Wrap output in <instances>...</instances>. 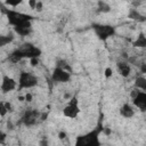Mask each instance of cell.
<instances>
[{
    "label": "cell",
    "instance_id": "cell-26",
    "mask_svg": "<svg viewBox=\"0 0 146 146\" xmlns=\"http://www.w3.org/2000/svg\"><path fill=\"white\" fill-rule=\"evenodd\" d=\"M39 146H49V141L47 138H42L40 141H39Z\"/></svg>",
    "mask_w": 146,
    "mask_h": 146
},
{
    "label": "cell",
    "instance_id": "cell-22",
    "mask_svg": "<svg viewBox=\"0 0 146 146\" xmlns=\"http://www.w3.org/2000/svg\"><path fill=\"white\" fill-rule=\"evenodd\" d=\"M21 3H22L21 0H17V1H6V2H5L6 6H10V7H16V6L21 5Z\"/></svg>",
    "mask_w": 146,
    "mask_h": 146
},
{
    "label": "cell",
    "instance_id": "cell-7",
    "mask_svg": "<svg viewBox=\"0 0 146 146\" xmlns=\"http://www.w3.org/2000/svg\"><path fill=\"white\" fill-rule=\"evenodd\" d=\"M38 119H40V113L36 110L33 108H29L25 111L24 115L22 116V122L26 125V127H32L36 123Z\"/></svg>",
    "mask_w": 146,
    "mask_h": 146
},
{
    "label": "cell",
    "instance_id": "cell-30",
    "mask_svg": "<svg viewBox=\"0 0 146 146\" xmlns=\"http://www.w3.org/2000/svg\"><path fill=\"white\" fill-rule=\"evenodd\" d=\"M6 133L3 132V131H1L0 130V144H3L5 143V140H6Z\"/></svg>",
    "mask_w": 146,
    "mask_h": 146
},
{
    "label": "cell",
    "instance_id": "cell-25",
    "mask_svg": "<svg viewBox=\"0 0 146 146\" xmlns=\"http://www.w3.org/2000/svg\"><path fill=\"white\" fill-rule=\"evenodd\" d=\"M30 65L35 67L39 65V58H30Z\"/></svg>",
    "mask_w": 146,
    "mask_h": 146
},
{
    "label": "cell",
    "instance_id": "cell-18",
    "mask_svg": "<svg viewBox=\"0 0 146 146\" xmlns=\"http://www.w3.org/2000/svg\"><path fill=\"white\" fill-rule=\"evenodd\" d=\"M132 44H133L135 47H140V48L146 47V38H145V34H144V33H140L139 36L137 38V40L133 41Z\"/></svg>",
    "mask_w": 146,
    "mask_h": 146
},
{
    "label": "cell",
    "instance_id": "cell-29",
    "mask_svg": "<svg viewBox=\"0 0 146 146\" xmlns=\"http://www.w3.org/2000/svg\"><path fill=\"white\" fill-rule=\"evenodd\" d=\"M27 3H29V6H30V8H31V9H35L36 0H29V1H27Z\"/></svg>",
    "mask_w": 146,
    "mask_h": 146
},
{
    "label": "cell",
    "instance_id": "cell-23",
    "mask_svg": "<svg viewBox=\"0 0 146 146\" xmlns=\"http://www.w3.org/2000/svg\"><path fill=\"white\" fill-rule=\"evenodd\" d=\"M112 74H113L112 68H111V67H106V68H105V72H104L105 78H106V79H108V78H111V76H112Z\"/></svg>",
    "mask_w": 146,
    "mask_h": 146
},
{
    "label": "cell",
    "instance_id": "cell-11",
    "mask_svg": "<svg viewBox=\"0 0 146 146\" xmlns=\"http://www.w3.org/2000/svg\"><path fill=\"white\" fill-rule=\"evenodd\" d=\"M14 30H15V32L18 33L19 35L26 36V35H29V34L31 33V31H32V24H31V22H26V23H23V24H21V25H18V26H15Z\"/></svg>",
    "mask_w": 146,
    "mask_h": 146
},
{
    "label": "cell",
    "instance_id": "cell-28",
    "mask_svg": "<svg viewBox=\"0 0 146 146\" xmlns=\"http://www.w3.org/2000/svg\"><path fill=\"white\" fill-rule=\"evenodd\" d=\"M66 137H67V133H66L65 131H63V130H62V131H59V132H58V138H59L60 140H64Z\"/></svg>",
    "mask_w": 146,
    "mask_h": 146
},
{
    "label": "cell",
    "instance_id": "cell-35",
    "mask_svg": "<svg viewBox=\"0 0 146 146\" xmlns=\"http://www.w3.org/2000/svg\"><path fill=\"white\" fill-rule=\"evenodd\" d=\"M18 99H19V100H21V102H23V100H24V99H25V98H24V97H23V96H19V97H18Z\"/></svg>",
    "mask_w": 146,
    "mask_h": 146
},
{
    "label": "cell",
    "instance_id": "cell-16",
    "mask_svg": "<svg viewBox=\"0 0 146 146\" xmlns=\"http://www.w3.org/2000/svg\"><path fill=\"white\" fill-rule=\"evenodd\" d=\"M135 86H136V89H140L141 91H145L146 90V79L144 76H138L135 81Z\"/></svg>",
    "mask_w": 146,
    "mask_h": 146
},
{
    "label": "cell",
    "instance_id": "cell-32",
    "mask_svg": "<svg viewBox=\"0 0 146 146\" xmlns=\"http://www.w3.org/2000/svg\"><path fill=\"white\" fill-rule=\"evenodd\" d=\"M102 131H104V133H105L106 136H108V135H111V132H112L110 128H103V130H102Z\"/></svg>",
    "mask_w": 146,
    "mask_h": 146
},
{
    "label": "cell",
    "instance_id": "cell-24",
    "mask_svg": "<svg viewBox=\"0 0 146 146\" xmlns=\"http://www.w3.org/2000/svg\"><path fill=\"white\" fill-rule=\"evenodd\" d=\"M42 9H43V2L42 1H36V5H35V10L36 11H42Z\"/></svg>",
    "mask_w": 146,
    "mask_h": 146
},
{
    "label": "cell",
    "instance_id": "cell-15",
    "mask_svg": "<svg viewBox=\"0 0 146 146\" xmlns=\"http://www.w3.org/2000/svg\"><path fill=\"white\" fill-rule=\"evenodd\" d=\"M22 59H23V57H22V55H21V52H19L18 49H15V50L8 56V60L11 62V63H18V62H21Z\"/></svg>",
    "mask_w": 146,
    "mask_h": 146
},
{
    "label": "cell",
    "instance_id": "cell-6",
    "mask_svg": "<svg viewBox=\"0 0 146 146\" xmlns=\"http://www.w3.org/2000/svg\"><path fill=\"white\" fill-rule=\"evenodd\" d=\"M79 113H80V108H79V105H78V99H76V97H72L70 99L68 104L64 107L63 114L66 117L75 119L79 115Z\"/></svg>",
    "mask_w": 146,
    "mask_h": 146
},
{
    "label": "cell",
    "instance_id": "cell-31",
    "mask_svg": "<svg viewBox=\"0 0 146 146\" xmlns=\"http://www.w3.org/2000/svg\"><path fill=\"white\" fill-rule=\"evenodd\" d=\"M24 98H25V100H26V102H32V98H33V96H32V94L27 92V94L24 96Z\"/></svg>",
    "mask_w": 146,
    "mask_h": 146
},
{
    "label": "cell",
    "instance_id": "cell-5",
    "mask_svg": "<svg viewBox=\"0 0 146 146\" xmlns=\"http://www.w3.org/2000/svg\"><path fill=\"white\" fill-rule=\"evenodd\" d=\"M18 50L23 58H38L41 55V50L32 43H24L18 48Z\"/></svg>",
    "mask_w": 146,
    "mask_h": 146
},
{
    "label": "cell",
    "instance_id": "cell-10",
    "mask_svg": "<svg viewBox=\"0 0 146 146\" xmlns=\"http://www.w3.org/2000/svg\"><path fill=\"white\" fill-rule=\"evenodd\" d=\"M132 103H133L135 106H137L141 111H145L146 110V92L139 90L137 96L132 99Z\"/></svg>",
    "mask_w": 146,
    "mask_h": 146
},
{
    "label": "cell",
    "instance_id": "cell-1",
    "mask_svg": "<svg viewBox=\"0 0 146 146\" xmlns=\"http://www.w3.org/2000/svg\"><path fill=\"white\" fill-rule=\"evenodd\" d=\"M102 130H103V128L100 124L96 129H94L84 135L78 136L75 139L74 146H100L102 143L99 139V133L102 132Z\"/></svg>",
    "mask_w": 146,
    "mask_h": 146
},
{
    "label": "cell",
    "instance_id": "cell-13",
    "mask_svg": "<svg viewBox=\"0 0 146 146\" xmlns=\"http://www.w3.org/2000/svg\"><path fill=\"white\" fill-rule=\"evenodd\" d=\"M116 67H117L119 73H120L123 78L129 76V74H130V72H131V68H130V65H129L127 62H119V63L116 64Z\"/></svg>",
    "mask_w": 146,
    "mask_h": 146
},
{
    "label": "cell",
    "instance_id": "cell-21",
    "mask_svg": "<svg viewBox=\"0 0 146 146\" xmlns=\"http://www.w3.org/2000/svg\"><path fill=\"white\" fill-rule=\"evenodd\" d=\"M7 113L8 112L5 107V102H0V116H5Z\"/></svg>",
    "mask_w": 146,
    "mask_h": 146
},
{
    "label": "cell",
    "instance_id": "cell-14",
    "mask_svg": "<svg viewBox=\"0 0 146 146\" xmlns=\"http://www.w3.org/2000/svg\"><path fill=\"white\" fill-rule=\"evenodd\" d=\"M14 40V35L11 33H8V34H0V47H3V46H7L8 43L13 42Z\"/></svg>",
    "mask_w": 146,
    "mask_h": 146
},
{
    "label": "cell",
    "instance_id": "cell-20",
    "mask_svg": "<svg viewBox=\"0 0 146 146\" xmlns=\"http://www.w3.org/2000/svg\"><path fill=\"white\" fill-rule=\"evenodd\" d=\"M56 67H60V68H63L64 71H66V72H70L71 73V71H72V68H71V66L65 62V60H58L57 62V66Z\"/></svg>",
    "mask_w": 146,
    "mask_h": 146
},
{
    "label": "cell",
    "instance_id": "cell-2",
    "mask_svg": "<svg viewBox=\"0 0 146 146\" xmlns=\"http://www.w3.org/2000/svg\"><path fill=\"white\" fill-rule=\"evenodd\" d=\"M2 11L7 15L9 24H11L14 27H15V26H18V25H21V24H23V23L31 22L32 18H33L31 15L23 14V13H18V11H15V10H9V9H6V8H3Z\"/></svg>",
    "mask_w": 146,
    "mask_h": 146
},
{
    "label": "cell",
    "instance_id": "cell-9",
    "mask_svg": "<svg viewBox=\"0 0 146 146\" xmlns=\"http://www.w3.org/2000/svg\"><path fill=\"white\" fill-rule=\"evenodd\" d=\"M16 87H17V82L13 78H10L9 75L3 74L2 81H1V86H0L1 91L5 92V94H7V92H10V91L15 90Z\"/></svg>",
    "mask_w": 146,
    "mask_h": 146
},
{
    "label": "cell",
    "instance_id": "cell-27",
    "mask_svg": "<svg viewBox=\"0 0 146 146\" xmlns=\"http://www.w3.org/2000/svg\"><path fill=\"white\" fill-rule=\"evenodd\" d=\"M5 107H6V110H7V112H13L14 110H13V106H11V104L9 103V102H5Z\"/></svg>",
    "mask_w": 146,
    "mask_h": 146
},
{
    "label": "cell",
    "instance_id": "cell-34",
    "mask_svg": "<svg viewBox=\"0 0 146 146\" xmlns=\"http://www.w3.org/2000/svg\"><path fill=\"white\" fill-rule=\"evenodd\" d=\"M8 128H9V129H14V128H13V124H11L10 122H8Z\"/></svg>",
    "mask_w": 146,
    "mask_h": 146
},
{
    "label": "cell",
    "instance_id": "cell-8",
    "mask_svg": "<svg viewBox=\"0 0 146 146\" xmlns=\"http://www.w3.org/2000/svg\"><path fill=\"white\" fill-rule=\"evenodd\" d=\"M51 80L54 82H68L71 80V73L60 67H56L51 74Z\"/></svg>",
    "mask_w": 146,
    "mask_h": 146
},
{
    "label": "cell",
    "instance_id": "cell-12",
    "mask_svg": "<svg viewBox=\"0 0 146 146\" xmlns=\"http://www.w3.org/2000/svg\"><path fill=\"white\" fill-rule=\"evenodd\" d=\"M120 114H121V116H123L125 119H130L135 115V110L130 104L124 103L120 108Z\"/></svg>",
    "mask_w": 146,
    "mask_h": 146
},
{
    "label": "cell",
    "instance_id": "cell-19",
    "mask_svg": "<svg viewBox=\"0 0 146 146\" xmlns=\"http://www.w3.org/2000/svg\"><path fill=\"white\" fill-rule=\"evenodd\" d=\"M97 5H98V11H100V13H108L111 10L110 5L105 1H98Z\"/></svg>",
    "mask_w": 146,
    "mask_h": 146
},
{
    "label": "cell",
    "instance_id": "cell-4",
    "mask_svg": "<svg viewBox=\"0 0 146 146\" xmlns=\"http://www.w3.org/2000/svg\"><path fill=\"white\" fill-rule=\"evenodd\" d=\"M92 29L95 31V33L97 34V36L105 41L108 38L113 36L115 34V29L112 25H105V24H94Z\"/></svg>",
    "mask_w": 146,
    "mask_h": 146
},
{
    "label": "cell",
    "instance_id": "cell-33",
    "mask_svg": "<svg viewBox=\"0 0 146 146\" xmlns=\"http://www.w3.org/2000/svg\"><path fill=\"white\" fill-rule=\"evenodd\" d=\"M140 70H141V73H146V64H145V63H141Z\"/></svg>",
    "mask_w": 146,
    "mask_h": 146
},
{
    "label": "cell",
    "instance_id": "cell-3",
    "mask_svg": "<svg viewBox=\"0 0 146 146\" xmlns=\"http://www.w3.org/2000/svg\"><path fill=\"white\" fill-rule=\"evenodd\" d=\"M38 78L29 72H22L18 79V90L33 88L38 84Z\"/></svg>",
    "mask_w": 146,
    "mask_h": 146
},
{
    "label": "cell",
    "instance_id": "cell-17",
    "mask_svg": "<svg viewBox=\"0 0 146 146\" xmlns=\"http://www.w3.org/2000/svg\"><path fill=\"white\" fill-rule=\"evenodd\" d=\"M128 17L129 18H131V19H135V21H144V16L143 15H140L139 14V11L137 10V9H130V11H129V15H128Z\"/></svg>",
    "mask_w": 146,
    "mask_h": 146
}]
</instances>
